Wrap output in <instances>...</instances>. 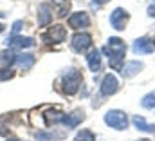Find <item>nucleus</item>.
Wrapping results in <instances>:
<instances>
[{
    "label": "nucleus",
    "instance_id": "1",
    "mask_svg": "<svg viewBox=\"0 0 155 141\" xmlns=\"http://www.w3.org/2000/svg\"><path fill=\"white\" fill-rule=\"evenodd\" d=\"M107 56H108V60H110V67L116 70H121V64H123V60H124V53H126V45H124V42L121 40V38H110L108 40V43L101 49Z\"/></svg>",
    "mask_w": 155,
    "mask_h": 141
},
{
    "label": "nucleus",
    "instance_id": "2",
    "mask_svg": "<svg viewBox=\"0 0 155 141\" xmlns=\"http://www.w3.org/2000/svg\"><path fill=\"white\" fill-rule=\"evenodd\" d=\"M79 85H81V74H79V70L69 69L63 74V91H65L69 96L76 94L78 89H79Z\"/></svg>",
    "mask_w": 155,
    "mask_h": 141
},
{
    "label": "nucleus",
    "instance_id": "3",
    "mask_svg": "<svg viewBox=\"0 0 155 141\" xmlns=\"http://www.w3.org/2000/svg\"><path fill=\"white\" fill-rule=\"evenodd\" d=\"M105 123L116 130H124L128 129V118L123 110H108L105 114Z\"/></svg>",
    "mask_w": 155,
    "mask_h": 141
},
{
    "label": "nucleus",
    "instance_id": "4",
    "mask_svg": "<svg viewBox=\"0 0 155 141\" xmlns=\"http://www.w3.org/2000/svg\"><path fill=\"white\" fill-rule=\"evenodd\" d=\"M67 36V29L63 26H52L47 33L41 35V40L47 43H61Z\"/></svg>",
    "mask_w": 155,
    "mask_h": 141
},
{
    "label": "nucleus",
    "instance_id": "5",
    "mask_svg": "<svg viewBox=\"0 0 155 141\" xmlns=\"http://www.w3.org/2000/svg\"><path fill=\"white\" fill-rule=\"evenodd\" d=\"M5 45L9 49H27V47H35V38H31V36L11 35L5 40Z\"/></svg>",
    "mask_w": 155,
    "mask_h": 141
},
{
    "label": "nucleus",
    "instance_id": "6",
    "mask_svg": "<svg viewBox=\"0 0 155 141\" xmlns=\"http://www.w3.org/2000/svg\"><path fill=\"white\" fill-rule=\"evenodd\" d=\"M126 22H128V11H126V9L117 7V9L112 11V15H110V24H112L114 29L123 31V29L126 27Z\"/></svg>",
    "mask_w": 155,
    "mask_h": 141
},
{
    "label": "nucleus",
    "instance_id": "7",
    "mask_svg": "<svg viewBox=\"0 0 155 141\" xmlns=\"http://www.w3.org/2000/svg\"><path fill=\"white\" fill-rule=\"evenodd\" d=\"M88 47H92V36L88 33H76L72 36V49L76 53H85Z\"/></svg>",
    "mask_w": 155,
    "mask_h": 141
},
{
    "label": "nucleus",
    "instance_id": "8",
    "mask_svg": "<svg viewBox=\"0 0 155 141\" xmlns=\"http://www.w3.org/2000/svg\"><path fill=\"white\" fill-rule=\"evenodd\" d=\"M88 26H90V16L85 11H78L69 16V27L72 29H85Z\"/></svg>",
    "mask_w": 155,
    "mask_h": 141
},
{
    "label": "nucleus",
    "instance_id": "9",
    "mask_svg": "<svg viewBox=\"0 0 155 141\" xmlns=\"http://www.w3.org/2000/svg\"><path fill=\"white\" fill-rule=\"evenodd\" d=\"M83 119H85V112H83V110H74V112H71V114H61L60 123H63L67 129H76Z\"/></svg>",
    "mask_w": 155,
    "mask_h": 141
},
{
    "label": "nucleus",
    "instance_id": "10",
    "mask_svg": "<svg viewBox=\"0 0 155 141\" xmlns=\"http://www.w3.org/2000/svg\"><path fill=\"white\" fill-rule=\"evenodd\" d=\"M117 89H119L117 78L114 74H107L101 81V96H112L117 92Z\"/></svg>",
    "mask_w": 155,
    "mask_h": 141
},
{
    "label": "nucleus",
    "instance_id": "11",
    "mask_svg": "<svg viewBox=\"0 0 155 141\" xmlns=\"http://www.w3.org/2000/svg\"><path fill=\"white\" fill-rule=\"evenodd\" d=\"M155 51V42L150 38H137L134 42V53L135 54H150Z\"/></svg>",
    "mask_w": 155,
    "mask_h": 141
},
{
    "label": "nucleus",
    "instance_id": "12",
    "mask_svg": "<svg viewBox=\"0 0 155 141\" xmlns=\"http://www.w3.org/2000/svg\"><path fill=\"white\" fill-rule=\"evenodd\" d=\"M87 64H88V67H90L92 72H99L101 67H103V64H101V53L97 49H92L87 54Z\"/></svg>",
    "mask_w": 155,
    "mask_h": 141
},
{
    "label": "nucleus",
    "instance_id": "13",
    "mask_svg": "<svg viewBox=\"0 0 155 141\" xmlns=\"http://www.w3.org/2000/svg\"><path fill=\"white\" fill-rule=\"evenodd\" d=\"M52 22V7L51 4H41L38 7V26H47Z\"/></svg>",
    "mask_w": 155,
    "mask_h": 141
},
{
    "label": "nucleus",
    "instance_id": "14",
    "mask_svg": "<svg viewBox=\"0 0 155 141\" xmlns=\"http://www.w3.org/2000/svg\"><path fill=\"white\" fill-rule=\"evenodd\" d=\"M35 62H36L35 54L25 53V54H16L15 65H16V67H20V69H24V70H27V69H31V67L35 65Z\"/></svg>",
    "mask_w": 155,
    "mask_h": 141
},
{
    "label": "nucleus",
    "instance_id": "15",
    "mask_svg": "<svg viewBox=\"0 0 155 141\" xmlns=\"http://www.w3.org/2000/svg\"><path fill=\"white\" fill-rule=\"evenodd\" d=\"M143 69H144V65L141 62H128L124 67H121V74L124 78H132V76H135L139 70H143Z\"/></svg>",
    "mask_w": 155,
    "mask_h": 141
},
{
    "label": "nucleus",
    "instance_id": "16",
    "mask_svg": "<svg viewBox=\"0 0 155 141\" xmlns=\"http://www.w3.org/2000/svg\"><path fill=\"white\" fill-rule=\"evenodd\" d=\"M134 125L139 129V130H144V132H155V125H152V123H148L143 116H134Z\"/></svg>",
    "mask_w": 155,
    "mask_h": 141
},
{
    "label": "nucleus",
    "instance_id": "17",
    "mask_svg": "<svg viewBox=\"0 0 155 141\" xmlns=\"http://www.w3.org/2000/svg\"><path fill=\"white\" fill-rule=\"evenodd\" d=\"M15 60H16V54L13 51H4L0 54V65L4 69H11V65L15 64Z\"/></svg>",
    "mask_w": 155,
    "mask_h": 141
},
{
    "label": "nucleus",
    "instance_id": "18",
    "mask_svg": "<svg viewBox=\"0 0 155 141\" xmlns=\"http://www.w3.org/2000/svg\"><path fill=\"white\" fill-rule=\"evenodd\" d=\"M51 7H56V15L58 16H65L69 7H71V2L69 0H52Z\"/></svg>",
    "mask_w": 155,
    "mask_h": 141
},
{
    "label": "nucleus",
    "instance_id": "19",
    "mask_svg": "<svg viewBox=\"0 0 155 141\" xmlns=\"http://www.w3.org/2000/svg\"><path fill=\"white\" fill-rule=\"evenodd\" d=\"M35 138L40 141L43 139H63L65 138V132H36Z\"/></svg>",
    "mask_w": 155,
    "mask_h": 141
},
{
    "label": "nucleus",
    "instance_id": "20",
    "mask_svg": "<svg viewBox=\"0 0 155 141\" xmlns=\"http://www.w3.org/2000/svg\"><path fill=\"white\" fill-rule=\"evenodd\" d=\"M74 141H96V136H94V132L92 130H88V129H83L81 132H78Z\"/></svg>",
    "mask_w": 155,
    "mask_h": 141
},
{
    "label": "nucleus",
    "instance_id": "21",
    "mask_svg": "<svg viewBox=\"0 0 155 141\" xmlns=\"http://www.w3.org/2000/svg\"><path fill=\"white\" fill-rule=\"evenodd\" d=\"M141 105L144 107V108H153L155 107V91L150 92V94H146V96L141 100Z\"/></svg>",
    "mask_w": 155,
    "mask_h": 141
},
{
    "label": "nucleus",
    "instance_id": "22",
    "mask_svg": "<svg viewBox=\"0 0 155 141\" xmlns=\"http://www.w3.org/2000/svg\"><path fill=\"white\" fill-rule=\"evenodd\" d=\"M15 72L11 69H0V80H7V78H13Z\"/></svg>",
    "mask_w": 155,
    "mask_h": 141
},
{
    "label": "nucleus",
    "instance_id": "23",
    "mask_svg": "<svg viewBox=\"0 0 155 141\" xmlns=\"http://www.w3.org/2000/svg\"><path fill=\"white\" fill-rule=\"evenodd\" d=\"M22 26H24V22H22V20H16V22L13 24V29H11V33H13V35H16V33L22 29Z\"/></svg>",
    "mask_w": 155,
    "mask_h": 141
},
{
    "label": "nucleus",
    "instance_id": "24",
    "mask_svg": "<svg viewBox=\"0 0 155 141\" xmlns=\"http://www.w3.org/2000/svg\"><path fill=\"white\" fill-rule=\"evenodd\" d=\"M107 2H108V0H92V4H94L96 7H97V5H103V4H107Z\"/></svg>",
    "mask_w": 155,
    "mask_h": 141
},
{
    "label": "nucleus",
    "instance_id": "25",
    "mask_svg": "<svg viewBox=\"0 0 155 141\" xmlns=\"http://www.w3.org/2000/svg\"><path fill=\"white\" fill-rule=\"evenodd\" d=\"M148 15H150V16H155V5H150V7H148Z\"/></svg>",
    "mask_w": 155,
    "mask_h": 141
},
{
    "label": "nucleus",
    "instance_id": "26",
    "mask_svg": "<svg viewBox=\"0 0 155 141\" xmlns=\"http://www.w3.org/2000/svg\"><path fill=\"white\" fill-rule=\"evenodd\" d=\"M4 29H5V27H4V26L0 24V33H4Z\"/></svg>",
    "mask_w": 155,
    "mask_h": 141
},
{
    "label": "nucleus",
    "instance_id": "27",
    "mask_svg": "<svg viewBox=\"0 0 155 141\" xmlns=\"http://www.w3.org/2000/svg\"><path fill=\"white\" fill-rule=\"evenodd\" d=\"M7 141H20V139H15V138H9Z\"/></svg>",
    "mask_w": 155,
    "mask_h": 141
},
{
    "label": "nucleus",
    "instance_id": "28",
    "mask_svg": "<svg viewBox=\"0 0 155 141\" xmlns=\"http://www.w3.org/2000/svg\"><path fill=\"white\" fill-rule=\"evenodd\" d=\"M4 16H5V15H4V13H0V18H4Z\"/></svg>",
    "mask_w": 155,
    "mask_h": 141
},
{
    "label": "nucleus",
    "instance_id": "29",
    "mask_svg": "<svg viewBox=\"0 0 155 141\" xmlns=\"http://www.w3.org/2000/svg\"><path fill=\"white\" fill-rule=\"evenodd\" d=\"M139 141H150V139H139Z\"/></svg>",
    "mask_w": 155,
    "mask_h": 141
}]
</instances>
